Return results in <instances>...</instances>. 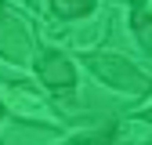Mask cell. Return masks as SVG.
<instances>
[{"instance_id":"6da1fadb","label":"cell","mask_w":152,"mask_h":145,"mask_svg":"<svg viewBox=\"0 0 152 145\" xmlns=\"http://www.w3.org/2000/svg\"><path fill=\"white\" fill-rule=\"evenodd\" d=\"M83 65H87V72H94L102 83L116 87V91H127V94H145L148 91V76L123 54L91 51V54H83Z\"/></svg>"},{"instance_id":"7a4b0ae2","label":"cell","mask_w":152,"mask_h":145,"mask_svg":"<svg viewBox=\"0 0 152 145\" xmlns=\"http://www.w3.org/2000/svg\"><path fill=\"white\" fill-rule=\"evenodd\" d=\"M33 33L26 29V22L18 15L0 7V58L4 62H15V65H26L33 58Z\"/></svg>"},{"instance_id":"9c48e42d","label":"cell","mask_w":152,"mask_h":145,"mask_svg":"<svg viewBox=\"0 0 152 145\" xmlns=\"http://www.w3.org/2000/svg\"><path fill=\"white\" fill-rule=\"evenodd\" d=\"M145 145H148V141H145Z\"/></svg>"},{"instance_id":"5b68a950","label":"cell","mask_w":152,"mask_h":145,"mask_svg":"<svg viewBox=\"0 0 152 145\" xmlns=\"http://www.w3.org/2000/svg\"><path fill=\"white\" fill-rule=\"evenodd\" d=\"M98 0H51V15L54 18H87Z\"/></svg>"},{"instance_id":"277c9868","label":"cell","mask_w":152,"mask_h":145,"mask_svg":"<svg viewBox=\"0 0 152 145\" xmlns=\"http://www.w3.org/2000/svg\"><path fill=\"white\" fill-rule=\"evenodd\" d=\"M36 72H40V80L54 91V94L76 87V65L65 58V54H58V51H44L40 58H36Z\"/></svg>"},{"instance_id":"3957f363","label":"cell","mask_w":152,"mask_h":145,"mask_svg":"<svg viewBox=\"0 0 152 145\" xmlns=\"http://www.w3.org/2000/svg\"><path fill=\"white\" fill-rule=\"evenodd\" d=\"M7 105H11V113H18L29 123H58V113H54L33 87H26V83H11L4 91V109Z\"/></svg>"},{"instance_id":"8992f818","label":"cell","mask_w":152,"mask_h":145,"mask_svg":"<svg viewBox=\"0 0 152 145\" xmlns=\"http://www.w3.org/2000/svg\"><path fill=\"white\" fill-rule=\"evenodd\" d=\"M130 22H134V36L141 40V47H148V0H138L134 4Z\"/></svg>"},{"instance_id":"52a82bcc","label":"cell","mask_w":152,"mask_h":145,"mask_svg":"<svg viewBox=\"0 0 152 145\" xmlns=\"http://www.w3.org/2000/svg\"><path fill=\"white\" fill-rule=\"evenodd\" d=\"M112 131H91V134H76V138H69L65 145H112Z\"/></svg>"},{"instance_id":"ba28073f","label":"cell","mask_w":152,"mask_h":145,"mask_svg":"<svg viewBox=\"0 0 152 145\" xmlns=\"http://www.w3.org/2000/svg\"><path fill=\"white\" fill-rule=\"evenodd\" d=\"M4 113H7V109H4V94H0V116H4Z\"/></svg>"}]
</instances>
